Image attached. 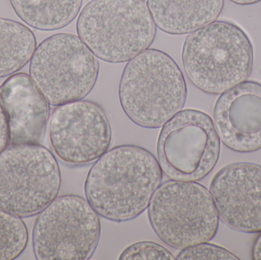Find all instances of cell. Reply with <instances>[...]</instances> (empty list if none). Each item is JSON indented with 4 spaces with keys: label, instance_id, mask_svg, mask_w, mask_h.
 I'll list each match as a JSON object with an SVG mask.
<instances>
[{
    "label": "cell",
    "instance_id": "17",
    "mask_svg": "<svg viewBox=\"0 0 261 260\" xmlns=\"http://www.w3.org/2000/svg\"><path fill=\"white\" fill-rule=\"evenodd\" d=\"M28 243L29 232L24 221L0 209V260L16 259Z\"/></svg>",
    "mask_w": 261,
    "mask_h": 260
},
{
    "label": "cell",
    "instance_id": "22",
    "mask_svg": "<svg viewBox=\"0 0 261 260\" xmlns=\"http://www.w3.org/2000/svg\"><path fill=\"white\" fill-rule=\"evenodd\" d=\"M234 4L240 5V6H248V5L255 4L259 3L261 0H229Z\"/></svg>",
    "mask_w": 261,
    "mask_h": 260
},
{
    "label": "cell",
    "instance_id": "2",
    "mask_svg": "<svg viewBox=\"0 0 261 260\" xmlns=\"http://www.w3.org/2000/svg\"><path fill=\"white\" fill-rule=\"evenodd\" d=\"M187 86L182 70L165 52L148 48L128 61L119 85L121 107L138 126L162 127L184 108Z\"/></svg>",
    "mask_w": 261,
    "mask_h": 260
},
{
    "label": "cell",
    "instance_id": "7",
    "mask_svg": "<svg viewBox=\"0 0 261 260\" xmlns=\"http://www.w3.org/2000/svg\"><path fill=\"white\" fill-rule=\"evenodd\" d=\"M61 174L53 153L36 143L0 153V209L19 218L38 215L59 194Z\"/></svg>",
    "mask_w": 261,
    "mask_h": 260
},
{
    "label": "cell",
    "instance_id": "12",
    "mask_svg": "<svg viewBox=\"0 0 261 260\" xmlns=\"http://www.w3.org/2000/svg\"><path fill=\"white\" fill-rule=\"evenodd\" d=\"M222 143L238 153L261 149V83L244 81L224 92L213 109Z\"/></svg>",
    "mask_w": 261,
    "mask_h": 260
},
{
    "label": "cell",
    "instance_id": "15",
    "mask_svg": "<svg viewBox=\"0 0 261 260\" xmlns=\"http://www.w3.org/2000/svg\"><path fill=\"white\" fill-rule=\"evenodd\" d=\"M17 16L40 31L59 30L76 18L83 0H9Z\"/></svg>",
    "mask_w": 261,
    "mask_h": 260
},
{
    "label": "cell",
    "instance_id": "9",
    "mask_svg": "<svg viewBox=\"0 0 261 260\" xmlns=\"http://www.w3.org/2000/svg\"><path fill=\"white\" fill-rule=\"evenodd\" d=\"M221 140L212 118L199 110H181L167 121L156 143L163 174L179 181H199L220 157Z\"/></svg>",
    "mask_w": 261,
    "mask_h": 260
},
{
    "label": "cell",
    "instance_id": "6",
    "mask_svg": "<svg viewBox=\"0 0 261 260\" xmlns=\"http://www.w3.org/2000/svg\"><path fill=\"white\" fill-rule=\"evenodd\" d=\"M99 68L97 56L79 37L58 33L38 44L29 73L47 102L58 106L87 97L96 85Z\"/></svg>",
    "mask_w": 261,
    "mask_h": 260
},
{
    "label": "cell",
    "instance_id": "10",
    "mask_svg": "<svg viewBox=\"0 0 261 260\" xmlns=\"http://www.w3.org/2000/svg\"><path fill=\"white\" fill-rule=\"evenodd\" d=\"M48 134L55 155L70 166L93 163L113 141V128L105 110L93 101L83 99L53 110Z\"/></svg>",
    "mask_w": 261,
    "mask_h": 260
},
{
    "label": "cell",
    "instance_id": "4",
    "mask_svg": "<svg viewBox=\"0 0 261 260\" xmlns=\"http://www.w3.org/2000/svg\"><path fill=\"white\" fill-rule=\"evenodd\" d=\"M76 28L93 53L110 64L133 59L156 35L145 0H91L80 13Z\"/></svg>",
    "mask_w": 261,
    "mask_h": 260
},
{
    "label": "cell",
    "instance_id": "5",
    "mask_svg": "<svg viewBox=\"0 0 261 260\" xmlns=\"http://www.w3.org/2000/svg\"><path fill=\"white\" fill-rule=\"evenodd\" d=\"M150 226L169 247L182 250L216 236L219 215L211 192L195 181L160 185L148 206Z\"/></svg>",
    "mask_w": 261,
    "mask_h": 260
},
{
    "label": "cell",
    "instance_id": "3",
    "mask_svg": "<svg viewBox=\"0 0 261 260\" xmlns=\"http://www.w3.org/2000/svg\"><path fill=\"white\" fill-rule=\"evenodd\" d=\"M182 64L196 88L208 94H222L249 77L254 50L251 40L237 24L215 21L187 37Z\"/></svg>",
    "mask_w": 261,
    "mask_h": 260
},
{
    "label": "cell",
    "instance_id": "19",
    "mask_svg": "<svg viewBox=\"0 0 261 260\" xmlns=\"http://www.w3.org/2000/svg\"><path fill=\"white\" fill-rule=\"evenodd\" d=\"M176 259L179 260H238L239 258L224 247L208 244V242H204L182 249L178 253Z\"/></svg>",
    "mask_w": 261,
    "mask_h": 260
},
{
    "label": "cell",
    "instance_id": "8",
    "mask_svg": "<svg viewBox=\"0 0 261 260\" xmlns=\"http://www.w3.org/2000/svg\"><path fill=\"white\" fill-rule=\"evenodd\" d=\"M101 236L99 215L87 198L57 197L38 215L32 228V247L38 260H87Z\"/></svg>",
    "mask_w": 261,
    "mask_h": 260
},
{
    "label": "cell",
    "instance_id": "18",
    "mask_svg": "<svg viewBox=\"0 0 261 260\" xmlns=\"http://www.w3.org/2000/svg\"><path fill=\"white\" fill-rule=\"evenodd\" d=\"M120 260H173V253L164 246L151 241H141L128 246L119 256Z\"/></svg>",
    "mask_w": 261,
    "mask_h": 260
},
{
    "label": "cell",
    "instance_id": "1",
    "mask_svg": "<svg viewBox=\"0 0 261 260\" xmlns=\"http://www.w3.org/2000/svg\"><path fill=\"white\" fill-rule=\"evenodd\" d=\"M162 180V169L152 153L136 145H119L93 163L84 192L99 216L125 222L145 212Z\"/></svg>",
    "mask_w": 261,
    "mask_h": 260
},
{
    "label": "cell",
    "instance_id": "11",
    "mask_svg": "<svg viewBox=\"0 0 261 260\" xmlns=\"http://www.w3.org/2000/svg\"><path fill=\"white\" fill-rule=\"evenodd\" d=\"M210 192L219 218L243 233H261V166L236 163L221 169Z\"/></svg>",
    "mask_w": 261,
    "mask_h": 260
},
{
    "label": "cell",
    "instance_id": "13",
    "mask_svg": "<svg viewBox=\"0 0 261 260\" xmlns=\"http://www.w3.org/2000/svg\"><path fill=\"white\" fill-rule=\"evenodd\" d=\"M0 103L7 116L9 145L39 143L49 119V102L24 73L9 76L0 85Z\"/></svg>",
    "mask_w": 261,
    "mask_h": 260
},
{
    "label": "cell",
    "instance_id": "21",
    "mask_svg": "<svg viewBox=\"0 0 261 260\" xmlns=\"http://www.w3.org/2000/svg\"><path fill=\"white\" fill-rule=\"evenodd\" d=\"M252 258L254 260H261V233L253 245Z\"/></svg>",
    "mask_w": 261,
    "mask_h": 260
},
{
    "label": "cell",
    "instance_id": "14",
    "mask_svg": "<svg viewBox=\"0 0 261 260\" xmlns=\"http://www.w3.org/2000/svg\"><path fill=\"white\" fill-rule=\"evenodd\" d=\"M156 27L172 35L190 34L219 18L224 0H147Z\"/></svg>",
    "mask_w": 261,
    "mask_h": 260
},
{
    "label": "cell",
    "instance_id": "20",
    "mask_svg": "<svg viewBox=\"0 0 261 260\" xmlns=\"http://www.w3.org/2000/svg\"><path fill=\"white\" fill-rule=\"evenodd\" d=\"M10 134L7 116L3 105L0 103V153L3 152L9 145Z\"/></svg>",
    "mask_w": 261,
    "mask_h": 260
},
{
    "label": "cell",
    "instance_id": "16",
    "mask_svg": "<svg viewBox=\"0 0 261 260\" xmlns=\"http://www.w3.org/2000/svg\"><path fill=\"white\" fill-rule=\"evenodd\" d=\"M36 47V38L29 27L14 20L0 18V79L25 67Z\"/></svg>",
    "mask_w": 261,
    "mask_h": 260
}]
</instances>
